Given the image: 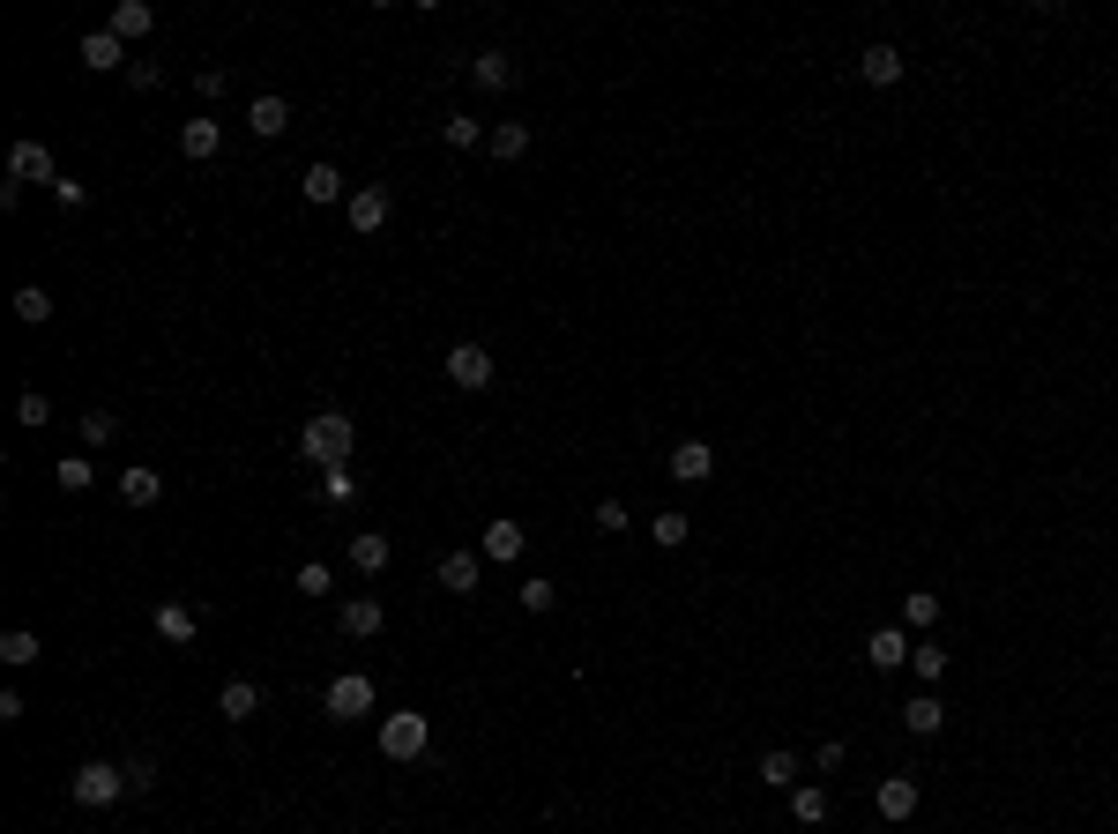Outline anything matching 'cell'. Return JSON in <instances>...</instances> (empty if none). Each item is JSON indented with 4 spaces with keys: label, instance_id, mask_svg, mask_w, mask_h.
Returning a JSON list of instances; mask_svg holds the SVG:
<instances>
[{
    "label": "cell",
    "instance_id": "8fae6325",
    "mask_svg": "<svg viewBox=\"0 0 1118 834\" xmlns=\"http://www.w3.org/2000/svg\"><path fill=\"white\" fill-rule=\"evenodd\" d=\"M471 82H477V90H515V52H507V46L471 52Z\"/></svg>",
    "mask_w": 1118,
    "mask_h": 834
},
{
    "label": "cell",
    "instance_id": "f546056e",
    "mask_svg": "<svg viewBox=\"0 0 1118 834\" xmlns=\"http://www.w3.org/2000/svg\"><path fill=\"white\" fill-rule=\"evenodd\" d=\"M75 440H82V455H90V447H112V440H120V417H112V410H90L82 425H75Z\"/></svg>",
    "mask_w": 1118,
    "mask_h": 834
},
{
    "label": "cell",
    "instance_id": "ee69618b",
    "mask_svg": "<svg viewBox=\"0 0 1118 834\" xmlns=\"http://www.w3.org/2000/svg\"><path fill=\"white\" fill-rule=\"evenodd\" d=\"M865 834H880V827H865Z\"/></svg>",
    "mask_w": 1118,
    "mask_h": 834
},
{
    "label": "cell",
    "instance_id": "d590c367",
    "mask_svg": "<svg viewBox=\"0 0 1118 834\" xmlns=\"http://www.w3.org/2000/svg\"><path fill=\"white\" fill-rule=\"evenodd\" d=\"M485 135H493V127H485V120H463V112H455V120L441 127V142H447V149H477Z\"/></svg>",
    "mask_w": 1118,
    "mask_h": 834
},
{
    "label": "cell",
    "instance_id": "52a82bcc",
    "mask_svg": "<svg viewBox=\"0 0 1118 834\" xmlns=\"http://www.w3.org/2000/svg\"><path fill=\"white\" fill-rule=\"evenodd\" d=\"M344 217H350V231H358V239H373L380 224L396 217V195H388V187H358V195L344 201Z\"/></svg>",
    "mask_w": 1118,
    "mask_h": 834
},
{
    "label": "cell",
    "instance_id": "ffe728a7",
    "mask_svg": "<svg viewBox=\"0 0 1118 834\" xmlns=\"http://www.w3.org/2000/svg\"><path fill=\"white\" fill-rule=\"evenodd\" d=\"M120 499H127V507H157V499H165V477H157L149 463L120 469Z\"/></svg>",
    "mask_w": 1118,
    "mask_h": 834
},
{
    "label": "cell",
    "instance_id": "ba28073f",
    "mask_svg": "<svg viewBox=\"0 0 1118 834\" xmlns=\"http://www.w3.org/2000/svg\"><path fill=\"white\" fill-rule=\"evenodd\" d=\"M433 582H441L447 596H477V582H485V552H441Z\"/></svg>",
    "mask_w": 1118,
    "mask_h": 834
},
{
    "label": "cell",
    "instance_id": "ab89813d",
    "mask_svg": "<svg viewBox=\"0 0 1118 834\" xmlns=\"http://www.w3.org/2000/svg\"><path fill=\"white\" fill-rule=\"evenodd\" d=\"M552 604H560V589H552L545 574H530V582H522V612H552Z\"/></svg>",
    "mask_w": 1118,
    "mask_h": 834
},
{
    "label": "cell",
    "instance_id": "d4e9b609",
    "mask_svg": "<svg viewBox=\"0 0 1118 834\" xmlns=\"http://www.w3.org/2000/svg\"><path fill=\"white\" fill-rule=\"evenodd\" d=\"M902 723H910V737H940V723H947V708H940V693H918L910 708H902Z\"/></svg>",
    "mask_w": 1118,
    "mask_h": 834
},
{
    "label": "cell",
    "instance_id": "f1b7e54d",
    "mask_svg": "<svg viewBox=\"0 0 1118 834\" xmlns=\"http://www.w3.org/2000/svg\"><path fill=\"white\" fill-rule=\"evenodd\" d=\"M791 820H798V827H820V820H828V790H820V783H798V790H791Z\"/></svg>",
    "mask_w": 1118,
    "mask_h": 834
},
{
    "label": "cell",
    "instance_id": "4316f807",
    "mask_svg": "<svg viewBox=\"0 0 1118 834\" xmlns=\"http://www.w3.org/2000/svg\"><path fill=\"white\" fill-rule=\"evenodd\" d=\"M298 187H306V201H344V172H336V165H306Z\"/></svg>",
    "mask_w": 1118,
    "mask_h": 834
},
{
    "label": "cell",
    "instance_id": "d6a6232c",
    "mask_svg": "<svg viewBox=\"0 0 1118 834\" xmlns=\"http://www.w3.org/2000/svg\"><path fill=\"white\" fill-rule=\"evenodd\" d=\"M16 320H23V328H46V320H52L46 284H23V291H16Z\"/></svg>",
    "mask_w": 1118,
    "mask_h": 834
},
{
    "label": "cell",
    "instance_id": "74e56055",
    "mask_svg": "<svg viewBox=\"0 0 1118 834\" xmlns=\"http://www.w3.org/2000/svg\"><path fill=\"white\" fill-rule=\"evenodd\" d=\"M291 589H298V596H328V589H336V574H328L321 559H306V566L291 574Z\"/></svg>",
    "mask_w": 1118,
    "mask_h": 834
},
{
    "label": "cell",
    "instance_id": "ac0fdd59",
    "mask_svg": "<svg viewBox=\"0 0 1118 834\" xmlns=\"http://www.w3.org/2000/svg\"><path fill=\"white\" fill-rule=\"evenodd\" d=\"M858 75H865L872 90H894V82H902V52H894V46H865V52H858Z\"/></svg>",
    "mask_w": 1118,
    "mask_h": 834
},
{
    "label": "cell",
    "instance_id": "9a60e30c",
    "mask_svg": "<svg viewBox=\"0 0 1118 834\" xmlns=\"http://www.w3.org/2000/svg\"><path fill=\"white\" fill-rule=\"evenodd\" d=\"M105 30H112L120 46H135V38H149V30H157V8H149V0H120V8H112V23H105Z\"/></svg>",
    "mask_w": 1118,
    "mask_h": 834
},
{
    "label": "cell",
    "instance_id": "484cf974",
    "mask_svg": "<svg viewBox=\"0 0 1118 834\" xmlns=\"http://www.w3.org/2000/svg\"><path fill=\"white\" fill-rule=\"evenodd\" d=\"M686 537H694V522L679 515V507H664V515L649 522V544H656V552H679V544H686Z\"/></svg>",
    "mask_w": 1118,
    "mask_h": 834
},
{
    "label": "cell",
    "instance_id": "7a4b0ae2",
    "mask_svg": "<svg viewBox=\"0 0 1118 834\" xmlns=\"http://www.w3.org/2000/svg\"><path fill=\"white\" fill-rule=\"evenodd\" d=\"M68 797H75V805H90V812H98V805H120V797H127V767L82 761V767H75V783H68Z\"/></svg>",
    "mask_w": 1118,
    "mask_h": 834
},
{
    "label": "cell",
    "instance_id": "5b68a950",
    "mask_svg": "<svg viewBox=\"0 0 1118 834\" xmlns=\"http://www.w3.org/2000/svg\"><path fill=\"white\" fill-rule=\"evenodd\" d=\"M321 708L336 715V723H358V715H373V678H358V671H344V678H328Z\"/></svg>",
    "mask_w": 1118,
    "mask_h": 834
},
{
    "label": "cell",
    "instance_id": "4dcf8cb0",
    "mask_svg": "<svg viewBox=\"0 0 1118 834\" xmlns=\"http://www.w3.org/2000/svg\"><path fill=\"white\" fill-rule=\"evenodd\" d=\"M761 790H798V753H761Z\"/></svg>",
    "mask_w": 1118,
    "mask_h": 834
},
{
    "label": "cell",
    "instance_id": "8d00e7d4",
    "mask_svg": "<svg viewBox=\"0 0 1118 834\" xmlns=\"http://www.w3.org/2000/svg\"><path fill=\"white\" fill-rule=\"evenodd\" d=\"M910 671H918L924 686H940V671H947V656H940V641H918V648H910Z\"/></svg>",
    "mask_w": 1118,
    "mask_h": 834
},
{
    "label": "cell",
    "instance_id": "6da1fadb",
    "mask_svg": "<svg viewBox=\"0 0 1118 834\" xmlns=\"http://www.w3.org/2000/svg\"><path fill=\"white\" fill-rule=\"evenodd\" d=\"M350 440H358V417L350 410H314L306 425H298V455H306L314 469L350 463Z\"/></svg>",
    "mask_w": 1118,
    "mask_h": 834
},
{
    "label": "cell",
    "instance_id": "8992f818",
    "mask_svg": "<svg viewBox=\"0 0 1118 834\" xmlns=\"http://www.w3.org/2000/svg\"><path fill=\"white\" fill-rule=\"evenodd\" d=\"M149 634L165 641V648H187V641L201 634V612H195V604H179V596H165V604L149 612Z\"/></svg>",
    "mask_w": 1118,
    "mask_h": 834
},
{
    "label": "cell",
    "instance_id": "1f68e13d",
    "mask_svg": "<svg viewBox=\"0 0 1118 834\" xmlns=\"http://www.w3.org/2000/svg\"><path fill=\"white\" fill-rule=\"evenodd\" d=\"M902 626H910V634H932V626H940V596L910 589V596H902Z\"/></svg>",
    "mask_w": 1118,
    "mask_h": 834
},
{
    "label": "cell",
    "instance_id": "83f0119b",
    "mask_svg": "<svg viewBox=\"0 0 1118 834\" xmlns=\"http://www.w3.org/2000/svg\"><path fill=\"white\" fill-rule=\"evenodd\" d=\"M247 127H254V135H284V127H291V105H284V98H254L247 105Z\"/></svg>",
    "mask_w": 1118,
    "mask_h": 834
},
{
    "label": "cell",
    "instance_id": "cb8c5ba5",
    "mask_svg": "<svg viewBox=\"0 0 1118 834\" xmlns=\"http://www.w3.org/2000/svg\"><path fill=\"white\" fill-rule=\"evenodd\" d=\"M485 149H493L499 165H515V157H530V127H522V120H499L493 135H485Z\"/></svg>",
    "mask_w": 1118,
    "mask_h": 834
},
{
    "label": "cell",
    "instance_id": "4fadbf2b",
    "mask_svg": "<svg viewBox=\"0 0 1118 834\" xmlns=\"http://www.w3.org/2000/svg\"><path fill=\"white\" fill-rule=\"evenodd\" d=\"M522 544H530V537H522V522H507V515H499V522H485L477 552H485L493 566H507V559H522Z\"/></svg>",
    "mask_w": 1118,
    "mask_h": 834
},
{
    "label": "cell",
    "instance_id": "e0dca14e",
    "mask_svg": "<svg viewBox=\"0 0 1118 834\" xmlns=\"http://www.w3.org/2000/svg\"><path fill=\"white\" fill-rule=\"evenodd\" d=\"M865 663H872V671H894V663H910V626H880V634L865 641Z\"/></svg>",
    "mask_w": 1118,
    "mask_h": 834
},
{
    "label": "cell",
    "instance_id": "836d02e7",
    "mask_svg": "<svg viewBox=\"0 0 1118 834\" xmlns=\"http://www.w3.org/2000/svg\"><path fill=\"white\" fill-rule=\"evenodd\" d=\"M52 485H60V492H90V485H98V469H90V455H60V469H52Z\"/></svg>",
    "mask_w": 1118,
    "mask_h": 834
},
{
    "label": "cell",
    "instance_id": "7bdbcfd3",
    "mask_svg": "<svg viewBox=\"0 0 1118 834\" xmlns=\"http://www.w3.org/2000/svg\"><path fill=\"white\" fill-rule=\"evenodd\" d=\"M127 82H135V90H157V82H165V68H157V60H135V68H127Z\"/></svg>",
    "mask_w": 1118,
    "mask_h": 834
},
{
    "label": "cell",
    "instance_id": "7c38bea8",
    "mask_svg": "<svg viewBox=\"0 0 1118 834\" xmlns=\"http://www.w3.org/2000/svg\"><path fill=\"white\" fill-rule=\"evenodd\" d=\"M336 626H344L350 641H373L380 626H388V612H380L373 596H344V604H336Z\"/></svg>",
    "mask_w": 1118,
    "mask_h": 834
},
{
    "label": "cell",
    "instance_id": "7402d4cb",
    "mask_svg": "<svg viewBox=\"0 0 1118 834\" xmlns=\"http://www.w3.org/2000/svg\"><path fill=\"white\" fill-rule=\"evenodd\" d=\"M217 149H224V127L217 120H187V127H179V157H195V165H201V157H217Z\"/></svg>",
    "mask_w": 1118,
    "mask_h": 834
},
{
    "label": "cell",
    "instance_id": "5bb4252c",
    "mask_svg": "<svg viewBox=\"0 0 1118 834\" xmlns=\"http://www.w3.org/2000/svg\"><path fill=\"white\" fill-rule=\"evenodd\" d=\"M75 52H82V68H90V75H112L127 60V46L112 38V30H82V46H75Z\"/></svg>",
    "mask_w": 1118,
    "mask_h": 834
},
{
    "label": "cell",
    "instance_id": "f35d334b",
    "mask_svg": "<svg viewBox=\"0 0 1118 834\" xmlns=\"http://www.w3.org/2000/svg\"><path fill=\"white\" fill-rule=\"evenodd\" d=\"M16 425H30V433H46V425H52V403H46L38 388H23V403H16Z\"/></svg>",
    "mask_w": 1118,
    "mask_h": 834
},
{
    "label": "cell",
    "instance_id": "b9f144b4",
    "mask_svg": "<svg viewBox=\"0 0 1118 834\" xmlns=\"http://www.w3.org/2000/svg\"><path fill=\"white\" fill-rule=\"evenodd\" d=\"M127 790H157V761H149V753L127 761Z\"/></svg>",
    "mask_w": 1118,
    "mask_h": 834
},
{
    "label": "cell",
    "instance_id": "3957f363",
    "mask_svg": "<svg viewBox=\"0 0 1118 834\" xmlns=\"http://www.w3.org/2000/svg\"><path fill=\"white\" fill-rule=\"evenodd\" d=\"M425 745H433V723H425L418 708H396V715H380V753H388V761H418Z\"/></svg>",
    "mask_w": 1118,
    "mask_h": 834
},
{
    "label": "cell",
    "instance_id": "d6986e66",
    "mask_svg": "<svg viewBox=\"0 0 1118 834\" xmlns=\"http://www.w3.org/2000/svg\"><path fill=\"white\" fill-rule=\"evenodd\" d=\"M910 812H918V783H910V775H880V820L894 827V820H910Z\"/></svg>",
    "mask_w": 1118,
    "mask_h": 834
},
{
    "label": "cell",
    "instance_id": "9c48e42d",
    "mask_svg": "<svg viewBox=\"0 0 1118 834\" xmlns=\"http://www.w3.org/2000/svg\"><path fill=\"white\" fill-rule=\"evenodd\" d=\"M8 179H16V187H60L52 149L46 142H16V149H8Z\"/></svg>",
    "mask_w": 1118,
    "mask_h": 834
},
{
    "label": "cell",
    "instance_id": "60d3db41",
    "mask_svg": "<svg viewBox=\"0 0 1118 834\" xmlns=\"http://www.w3.org/2000/svg\"><path fill=\"white\" fill-rule=\"evenodd\" d=\"M596 529H612V537H620V529H634V515H626L620 499H596Z\"/></svg>",
    "mask_w": 1118,
    "mask_h": 834
},
{
    "label": "cell",
    "instance_id": "30bf717a",
    "mask_svg": "<svg viewBox=\"0 0 1118 834\" xmlns=\"http://www.w3.org/2000/svg\"><path fill=\"white\" fill-rule=\"evenodd\" d=\"M671 477H679V485H709V477H716V447L709 440H679L671 447Z\"/></svg>",
    "mask_w": 1118,
    "mask_h": 834
},
{
    "label": "cell",
    "instance_id": "277c9868",
    "mask_svg": "<svg viewBox=\"0 0 1118 834\" xmlns=\"http://www.w3.org/2000/svg\"><path fill=\"white\" fill-rule=\"evenodd\" d=\"M441 373H447L463 395H477V388H493V350H485V344H455V350L441 358Z\"/></svg>",
    "mask_w": 1118,
    "mask_h": 834
},
{
    "label": "cell",
    "instance_id": "603a6c76",
    "mask_svg": "<svg viewBox=\"0 0 1118 834\" xmlns=\"http://www.w3.org/2000/svg\"><path fill=\"white\" fill-rule=\"evenodd\" d=\"M38 656H46V648H38L30 626H8V634H0V663H8V671H30Z\"/></svg>",
    "mask_w": 1118,
    "mask_h": 834
},
{
    "label": "cell",
    "instance_id": "e575fe53",
    "mask_svg": "<svg viewBox=\"0 0 1118 834\" xmlns=\"http://www.w3.org/2000/svg\"><path fill=\"white\" fill-rule=\"evenodd\" d=\"M321 499H328V507H350V499H358V477H350V463L321 469Z\"/></svg>",
    "mask_w": 1118,
    "mask_h": 834
},
{
    "label": "cell",
    "instance_id": "2e32d148",
    "mask_svg": "<svg viewBox=\"0 0 1118 834\" xmlns=\"http://www.w3.org/2000/svg\"><path fill=\"white\" fill-rule=\"evenodd\" d=\"M217 715H224V723H247V715H261V686H254V678H224Z\"/></svg>",
    "mask_w": 1118,
    "mask_h": 834
},
{
    "label": "cell",
    "instance_id": "44dd1931",
    "mask_svg": "<svg viewBox=\"0 0 1118 834\" xmlns=\"http://www.w3.org/2000/svg\"><path fill=\"white\" fill-rule=\"evenodd\" d=\"M388 552H396V544L380 537V529H358V537H350V552H344V559L358 566V574H380V566H388Z\"/></svg>",
    "mask_w": 1118,
    "mask_h": 834
}]
</instances>
